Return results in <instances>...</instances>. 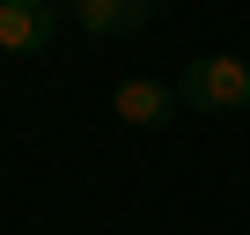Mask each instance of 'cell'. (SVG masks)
I'll return each instance as SVG.
<instances>
[{"instance_id": "cell-1", "label": "cell", "mask_w": 250, "mask_h": 235, "mask_svg": "<svg viewBox=\"0 0 250 235\" xmlns=\"http://www.w3.org/2000/svg\"><path fill=\"white\" fill-rule=\"evenodd\" d=\"M177 96H184L191 110H206V118H221V110H250V59H228V52L191 59L184 81H177Z\"/></svg>"}, {"instance_id": "cell-2", "label": "cell", "mask_w": 250, "mask_h": 235, "mask_svg": "<svg viewBox=\"0 0 250 235\" xmlns=\"http://www.w3.org/2000/svg\"><path fill=\"white\" fill-rule=\"evenodd\" d=\"M52 30H59V8H52V0H0V52L30 59V52L52 44Z\"/></svg>"}, {"instance_id": "cell-3", "label": "cell", "mask_w": 250, "mask_h": 235, "mask_svg": "<svg viewBox=\"0 0 250 235\" xmlns=\"http://www.w3.org/2000/svg\"><path fill=\"white\" fill-rule=\"evenodd\" d=\"M184 96L169 88V81H147V74H133V81H118V96H110V110L125 118V125H140V133H155V125H169V110H177Z\"/></svg>"}, {"instance_id": "cell-4", "label": "cell", "mask_w": 250, "mask_h": 235, "mask_svg": "<svg viewBox=\"0 0 250 235\" xmlns=\"http://www.w3.org/2000/svg\"><path fill=\"white\" fill-rule=\"evenodd\" d=\"M155 15V0H74V22L88 37H125V30H140Z\"/></svg>"}]
</instances>
